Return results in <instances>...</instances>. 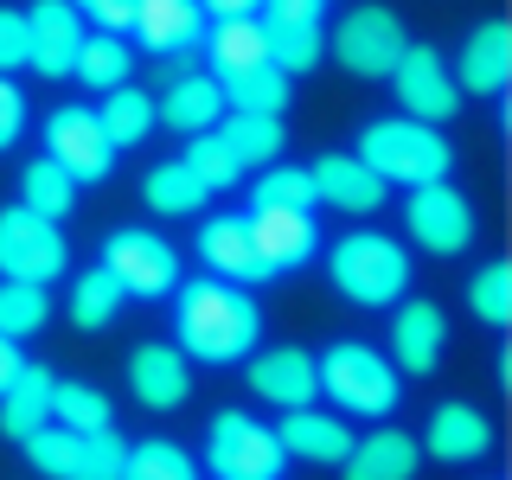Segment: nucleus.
<instances>
[{
	"label": "nucleus",
	"instance_id": "nucleus-10",
	"mask_svg": "<svg viewBox=\"0 0 512 480\" xmlns=\"http://www.w3.org/2000/svg\"><path fill=\"white\" fill-rule=\"evenodd\" d=\"M45 154H52L77 186H96V180L116 173V148H109L96 109H84V103H64V109L45 116Z\"/></svg>",
	"mask_w": 512,
	"mask_h": 480
},
{
	"label": "nucleus",
	"instance_id": "nucleus-20",
	"mask_svg": "<svg viewBox=\"0 0 512 480\" xmlns=\"http://www.w3.org/2000/svg\"><path fill=\"white\" fill-rule=\"evenodd\" d=\"M308 180H314V205H333V212H352V218L378 212L384 192H391L359 154H320L308 167Z\"/></svg>",
	"mask_w": 512,
	"mask_h": 480
},
{
	"label": "nucleus",
	"instance_id": "nucleus-45",
	"mask_svg": "<svg viewBox=\"0 0 512 480\" xmlns=\"http://www.w3.org/2000/svg\"><path fill=\"white\" fill-rule=\"evenodd\" d=\"M84 13L96 20V32H116V39L135 32V0H84Z\"/></svg>",
	"mask_w": 512,
	"mask_h": 480
},
{
	"label": "nucleus",
	"instance_id": "nucleus-46",
	"mask_svg": "<svg viewBox=\"0 0 512 480\" xmlns=\"http://www.w3.org/2000/svg\"><path fill=\"white\" fill-rule=\"evenodd\" d=\"M256 7H263V0H199L205 20H250Z\"/></svg>",
	"mask_w": 512,
	"mask_h": 480
},
{
	"label": "nucleus",
	"instance_id": "nucleus-6",
	"mask_svg": "<svg viewBox=\"0 0 512 480\" xmlns=\"http://www.w3.org/2000/svg\"><path fill=\"white\" fill-rule=\"evenodd\" d=\"M64 269H71V244H64L58 218H39V212H26V205H7V212H0V276L52 288Z\"/></svg>",
	"mask_w": 512,
	"mask_h": 480
},
{
	"label": "nucleus",
	"instance_id": "nucleus-1",
	"mask_svg": "<svg viewBox=\"0 0 512 480\" xmlns=\"http://www.w3.org/2000/svg\"><path fill=\"white\" fill-rule=\"evenodd\" d=\"M256 340H263V308L244 295V282L199 276V282L173 288V346L186 359L237 365L256 352Z\"/></svg>",
	"mask_w": 512,
	"mask_h": 480
},
{
	"label": "nucleus",
	"instance_id": "nucleus-30",
	"mask_svg": "<svg viewBox=\"0 0 512 480\" xmlns=\"http://www.w3.org/2000/svg\"><path fill=\"white\" fill-rule=\"evenodd\" d=\"M141 199H148L154 212H167V218H192L212 192H205V180L186 167V160H160V167H148V180H141Z\"/></svg>",
	"mask_w": 512,
	"mask_h": 480
},
{
	"label": "nucleus",
	"instance_id": "nucleus-22",
	"mask_svg": "<svg viewBox=\"0 0 512 480\" xmlns=\"http://www.w3.org/2000/svg\"><path fill=\"white\" fill-rule=\"evenodd\" d=\"M199 256H205V269L224 276V282H276L263 269V256H256L244 218H205L199 224Z\"/></svg>",
	"mask_w": 512,
	"mask_h": 480
},
{
	"label": "nucleus",
	"instance_id": "nucleus-18",
	"mask_svg": "<svg viewBox=\"0 0 512 480\" xmlns=\"http://www.w3.org/2000/svg\"><path fill=\"white\" fill-rule=\"evenodd\" d=\"M250 391L276 410H308L320 397V372H314V352L301 346H269L250 359Z\"/></svg>",
	"mask_w": 512,
	"mask_h": 480
},
{
	"label": "nucleus",
	"instance_id": "nucleus-5",
	"mask_svg": "<svg viewBox=\"0 0 512 480\" xmlns=\"http://www.w3.org/2000/svg\"><path fill=\"white\" fill-rule=\"evenodd\" d=\"M205 468L218 480H282L288 455L269 423H256L244 410H218L205 429Z\"/></svg>",
	"mask_w": 512,
	"mask_h": 480
},
{
	"label": "nucleus",
	"instance_id": "nucleus-8",
	"mask_svg": "<svg viewBox=\"0 0 512 480\" xmlns=\"http://www.w3.org/2000/svg\"><path fill=\"white\" fill-rule=\"evenodd\" d=\"M103 269L122 282V295L135 301H160L180 288V250L167 244V237L141 231V224H128V231H116L103 244Z\"/></svg>",
	"mask_w": 512,
	"mask_h": 480
},
{
	"label": "nucleus",
	"instance_id": "nucleus-33",
	"mask_svg": "<svg viewBox=\"0 0 512 480\" xmlns=\"http://www.w3.org/2000/svg\"><path fill=\"white\" fill-rule=\"evenodd\" d=\"M288 84H295V77H282L276 64H250V71H237V77H218L224 109H263V116H282L288 109Z\"/></svg>",
	"mask_w": 512,
	"mask_h": 480
},
{
	"label": "nucleus",
	"instance_id": "nucleus-7",
	"mask_svg": "<svg viewBox=\"0 0 512 480\" xmlns=\"http://www.w3.org/2000/svg\"><path fill=\"white\" fill-rule=\"evenodd\" d=\"M404 231L423 256H461L474 244V199L448 180L410 186L404 192Z\"/></svg>",
	"mask_w": 512,
	"mask_h": 480
},
{
	"label": "nucleus",
	"instance_id": "nucleus-42",
	"mask_svg": "<svg viewBox=\"0 0 512 480\" xmlns=\"http://www.w3.org/2000/svg\"><path fill=\"white\" fill-rule=\"evenodd\" d=\"M122 461H128V442L116 436V423L84 436V455H77V468L64 480H122Z\"/></svg>",
	"mask_w": 512,
	"mask_h": 480
},
{
	"label": "nucleus",
	"instance_id": "nucleus-35",
	"mask_svg": "<svg viewBox=\"0 0 512 480\" xmlns=\"http://www.w3.org/2000/svg\"><path fill=\"white\" fill-rule=\"evenodd\" d=\"M52 423L77 429V436H96V429H109V423H116V410H109V397L96 391V384L52 378Z\"/></svg>",
	"mask_w": 512,
	"mask_h": 480
},
{
	"label": "nucleus",
	"instance_id": "nucleus-13",
	"mask_svg": "<svg viewBox=\"0 0 512 480\" xmlns=\"http://www.w3.org/2000/svg\"><path fill=\"white\" fill-rule=\"evenodd\" d=\"M128 391H135V404L141 410H186V397H192V359L173 340H148V346H135L128 352Z\"/></svg>",
	"mask_w": 512,
	"mask_h": 480
},
{
	"label": "nucleus",
	"instance_id": "nucleus-9",
	"mask_svg": "<svg viewBox=\"0 0 512 480\" xmlns=\"http://www.w3.org/2000/svg\"><path fill=\"white\" fill-rule=\"evenodd\" d=\"M404 26L391 7H352L340 13V26L327 32V52L346 64L352 77H391V64L404 58Z\"/></svg>",
	"mask_w": 512,
	"mask_h": 480
},
{
	"label": "nucleus",
	"instance_id": "nucleus-26",
	"mask_svg": "<svg viewBox=\"0 0 512 480\" xmlns=\"http://www.w3.org/2000/svg\"><path fill=\"white\" fill-rule=\"evenodd\" d=\"M218 135H224V148L237 154V167H269L282 148H288V128L282 116H263V109H224V122H218Z\"/></svg>",
	"mask_w": 512,
	"mask_h": 480
},
{
	"label": "nucleus",
	"instance_id": "nucleus-38",
	"mask_svg": "<svg viewBox=\"0 0 512 480\" xmlns=\"http://www.w3.org/2000/svg\"><path fill=\"white\" fill-rule=\"evenodd\" d=\"M20 448H26V468L39 474V480H64V474L77 468V455H84V436L64 429V423H45V429H32Z\"/></svg>",
	"mask_w": 512,
	"mask_h": 480
},
{
	"label": "nucleus",
	"instance_id": "nucleus-29",
	"mask_svg": "<svg viewBox=\"0 0 512 480\" xmlns=\"http://www.w3.org/2000/svg\"><path fill=\"white\" fill-rule=\"evenodd\" d=\"M205 64H212V77H237V71H250V64H269V45H263L256 13H250V20H212Z\"/></svg>",
	"mask_w": 512,
	"mask_h": 480
},
{
	"label": "nucleus",
	"instance_id": "nucleus-41",
	"mask_svg": "<svg viewBox=\"0 0 512 480\" xmlns=\"http://www.w3.org/2000/svg\"><path fill=\"white\" fill-rule=\"evenodd\" d=\"M250 205H282V212H314V180L308 167H282V160H269L263 173H256V192Z\"/></svg>",
	"mask_w": 512,
	"mask_h": 480
},
{
	"label": "nucleus",
	"instance_id": "nucleus-14",
	"mask_svg": "<svg viewBox=\"0 0 512 480\" xmlns=\"http://www.w3.org/2000/svg\"><path fill=\"white\" fill-rule=\"evenodd\" d=\"M448 352V314L436 308V301H397L391 308V365L410 378H429L442 365Z\"/></svg>",
	"mask_w": 512,
	"mask_h": 480
},
{
	"label": "nucleus",
	"instance_id": "nucleus-11",
	"mask_svg": "<svg viewBox=\"0 0 512 480\" xmlns=\"http://www.w3.org/2000/svg\"><path fill=\"white\" fill-rule=\"evenodd\" d=\"M391 90H397V103H404V116L436 122V128L461 109V90H455L448 58L436 52V45H404V58L391 64Z\"/></svg>",
	"mask_w": 512,
	"mask_h": 480
},
{
	"label": "nucleus",
	"instance_id": "nucleus-48",
	"mask_svg": "<svg viewBox=\"0 0 512 480\" xmlns=\"http://www.w3.org/2000/svg\"><path fill=\"white\" fill-rule=\"evenodd\" d=\"M71 7H84V0H71Z\"/></svg>",
	"mask_w": 512,
	"mask_h": 480
},
{
	"label": "nucleus",
	"instance_id": "nucleus-25",
	"mask_svg": "<svg viewBox=\"0 0 512 480\" xmlns=\"http://www.w3.org/2000/svg\"><path fill=\"white\" fill-rule=\"evenodd\" d=\"M45 423H52V372L26 359L20 372H13V384L0 391V436L26 442L32 429H45Z\"/></svg>",
	"mask_w": 512,
	"mask_h": 480
},
{
	"label": "nucleus",
	"instance_id": "nucleus-15",
	"mask_svg": "<svg viewBox=\"0 0 512 480\" xmlns=\"http://www.w3.org/2000/svg\"><path fill=\"white\" fill-rule=\"evenodd\" d=\"M423 448L429 461H448V468H468V461H487L493 455V423H487V410H474V404H436L429 410V429H423Z\"/></svg>",
	"mask_w": 512,
	"mask_h": 480
},
{
	"label": "nucleus",
	"instance_id": "nucleus-44",
	"mask_svg": "<svg viewBox=\"0 0 512 480\" xmlns=\"http://www.w3.org/2000/svg\"><path fill=\"white\" fill-rule=\"evenodd\" d=\"M20 135H26V90L13 84V77H0V154H7Z\"/></svg>",
	"mask_w": 512,
	"mask_h": 480
},
{
	"label": "nucleus",
	"instance_id": "nucleus-19",
	"mask_svg": "<svg viewBox=\"0 0 512 480\" xmlns=\"http://www.w3.org/2000/svg\"><path fill=\"white\" fill-rule=\"evenodd\" d=\"M282 455L288 461H308V468H340L352 455V423L333 410H282V429H276Z\"/></svg>",
	"mask_w": 512,
	"mask_h": 480
},
{
	"label": "nucleus",
	"instance_id": "nucleus-2",
	"mask_svg": "<svg viewBox=\"0 0 512 480\" xmlns=\"http://www.w3.org/2000/svg\"><path fill=\"white\" fill-rule=\"evenodd\" d=\"M359 160L378 173L384 186H429V180H448L455 167V148L436 122H416V116H384L359 135Z\"/></svg>",
	"mask_w": 512,
	"mask_h": 480
},
{
	"label": "nucleus",
	"instance_id": "nucleus-31",
	"mask_svg": "<svg viewBox=\"0 0 512 480\" xmlns=\"http://www.w3.org/2000/svg\"><path fill=\"white\" fill-rule=\"evenodd\" d=\"M20 205L39 212V218H71L77 212V180L52 154H39V160H26V173H20Z\"/></svg>",
	"mask_w": 512,
	"mask_h": 480
},
{
	"label": "nucleus",
	"instance_id": "nucleus-16",
	"mask_svg": "<svg viewBox=\"0 0 512 480\" xmlns=\"http://www.w3.org/2000/svg\"><path fill=\"white\" fill-rule=\"evenodd\" d=\"M455 90L468 96H506L512 90V26L506 20H480L461 45V64H448Z\"/></svg>",
	"mask_w": 512,
	"mask_h": 480
},
{
	"label": "nucleus",
	"instance_id": "nucleus-43",
	"mask_svg": "<svg viewBox=\"0 0 512 480\" xmlns=\"http://www.w3.org/2000/svg\"><path fill=\"white\" fill-rule=\"evenodd\" d=\"M32 58V32H26V13L20 7H0V77L20 71Z\"/></svg>",
	"mask_w": 512,
	"mask_h": 480
},
{
	"label": "nucleus",
	"instance_id": "nucleus-17",
	"mask_svg": "<svg viewBox=\"0 0 512 480\" xmlns=\"http://www.w3.org/2000/svg\"><path fill=\"white\" fill-rule=\"evenodd\" d=\"M26 32H32V71L45 77V84H58V77H71L77 64V45H84V13L71 7V0H39V7L26 13Z\"/></svg>",
	"mask_w": 512,
	"mask_h": 480
},
{
	"label": "nucleus",
	"instance_id": "nucleus-3",
	"mask_svg": "<svg viewBox=\"0 0 512 480\" xmlns=\"http://www.w3.org/2000/svg\"><path fill=\"white\" fill-rule=\"evenodd\" d=\"M327 282L352 308H397L410 295V250L384 231H352L327 250Z\"/></svg>",
	"mask_w": 512,
	"mask_h": 480
},
{
	"label": "nucleus",
	"instance_id": "nucleus-47",
	"mask_svg": "<svg viewBox=\"0 0 512 480\" xmlns=\"http://www.w3.org/2000/svg\"><path fill=\"white\" fill-rule=\"evenodd\" d=\"M20 365H26L20 340H7V333H0V391H7V384H13V372H20Z\"/></svg>",
	"mask_w": 512,
	"mask_h": 480
},
{
	"label": "nucleus",
	"instance_id": "nucleus-23",
	"mask_svg": "<svg viewBox=\"0 0 512 480\" xmlns=\"http://www.w3.org/2000/svg\"><path fill=\"white\" fill-rule=\"evenodd\" d=\"M135 39L148 52L173 58V52H192L205 39V13L199 0H135Z\"/></svg>",
	"mask_w": 512,
	"mask_h": 480
},
{
	"label": "nucleus",
	"instance_id": "nucleus-40",
	"mask_svg": "<svg viewBox=\"0 0 512 480\" xmlns=\"http://www.w3.org/2000/svg\"><path fill=\"white\" fill-rule=\"evenodd\" d=\"M468 308H474V320H487V327H506V320H512V263H506V256H493V263L474 269Z\"/></svg>",
	"mask_w": 512,
	"mask_h": 480
},
{
	"label": "nucleus",
	"instance_id": "nucleus-34",
	"mask_svg": "<svg viewBox=\"0 0 512 480\" xmlns=\"http://www.w3.org/2000/svg\"><path fill=\"white\" fill-rule=\"evenodd\" d=\"M128 71H135V52H128L116 32H84L71 77H84L90 90H116V84H128Z\"/></svg>",
	"mask_w": 512,
	"mask_h": 480
},
{
	"label": "nucleus",
	"instance_id": "nucleus-28",
	"mask_svg": "<svg viewBox=\"0 0 512 480\" xmlns=\"http://www.w3.org/2000/svg\"><path fill=\"white\" fill-rule=\"evenodd\" d=\"M96 122H103L109 148H141V141L154 135L160 109H154V90H135V84H116L103 90V109H96Z\"/></svg>",
	"mask_w": 512,
	"mask_h": 480
},
{
	"label": "nucleus",
	"instance_id": "nucleus-4",
	"mask_svg": "<svg viewBox=\"0 0 512 480\" xmlns=\"http://www.w3.org/2000/svg\"><path fill=\"white\" fill-rule=\"evenodd\" d=\"M314 372H320V391L333 404L352 410V416H372V423H384L397 410V397H404V372L365 340H333L314 359Z\"/></svg>",
	"mask_w": 512,
	"mask_h": 480
},
{
	"label": "nucleus",
	"instance_id": "nucleus-39",
	"mask_svg": "<svg viewBox=\"0 0 512 480\" xmlns=\"http://www.w3.org/2000/svg\"><path fill=\"white\" fill-rule=\"evenodd\" d=\"M180 160L205 180V192H231L237 180H244V167H237L231 148H224L218 128H205V135H186V154H180Z\"/></svg>",
	"mask_w": 512,
	"mask_h": 480
},
{
	"label": "nucleus",
	"instance_id": "nucleus-32",
	"mask_svg": "<svg viewBox=\"0 0 512 480\" xmlns=\"http://www.w3.org/2000/svg\"><path fill=\"white\" fill-rule=\"evenodd\" d=\"M122 301H128V295H122V282L109 276L103 263H96V269H84V276L71 282V327H84V333H103L109 320L122 314Z\"/></svg>",
	"mask_w": 512,
	"mask_h": 480
},
{
	"label": "nucleus",
	"instance_id": "nucleus-12",
	"mask_svg": "<svg viewBox=\"0 0 512 480\" xmlns=\"http://www.w3.org/2000/svg\"><path fill=\"white\" fill-rule=\"evenodd\" d=\"M250 224V244L263 256L269 276H288V269H308L314 250H320V224L314 212H282V205H250L244 212Z\"/></svg>",
	"mask_w": 512,
	"mask_h": 480
},
{
	"label": "nucleus",
	"instance_id": "nucleus-27",
	"mask_svg": "<svg viewBox=\"0 0 512 480\" xmlns=\"http://www.w3.org/2000/svg\"><path fill=\"white\" fill-rule=\"evenodd\" d=\"M256 26H263L269 64H276L282 77L320 71V58H327V26H320V20H256Z\"/></svg>",
	"mask_w": 512,
	"mask_h": 480
},
{
	"label": "nucleus",
	"instance_id": "nucleus-21",
	"mask_svg": "<svg viewBox=\"0 0 512 480\" xmlns=\"http://www.w3.org/2000/svg\"><path fill=\"white\" fill-rule=\"evenodd\" d=\"M160 122L180 128V135H205V128L224 122V90L212 71H180L173 84H160Z\"/></svg>",
	"mask_w": 512,
	"mask_h": 480
},
{
	"label": "nucleus",
	"instance_id": "nucleus-36",
	"mask_svg": "<svg viewBox=\"0 0 512 480\" xmlns=\"http://www.w3.org/2000/svg\"><path fill=\"white\" fill-rule=\"evenodd\" d=\"M122 480H199V461H192L180 442L148 436V442H128Z\"/></svg>",
	"mask_w": 512,
	"mask_h": 480
},
{
	"label": "nucleus",
	"instance_id": "nucleus-24",
	"mask_svg": "<svg viewBox=\"0 0 512 480\" xmlns=\"http://www.w3.org/2000/svg\"><path fill=\"white\" fill-rule=\"evenodd\" d=\"M416 468H423L416 436H404V429H372L340 461V480H416Z\"/></svg>",
	"mask_w": 512,
	"mask_h": 480
},
{
	"label": "nucleus",
	"instance_id": "nucleus-37",
	"mask_svg": "<svg viewBox=\"0 0 512 480\" xmlns=\"http://www.w3.org/2000/svg\"><path fill=\"white\" fill-rule=\"evenodd\" d=\"M52 320V295L39 282H7L0 276V333L7 340H32V333Z\"/></svg>",
	"mask_w": 512,
	"mask_h": 480
}]
</instances>
